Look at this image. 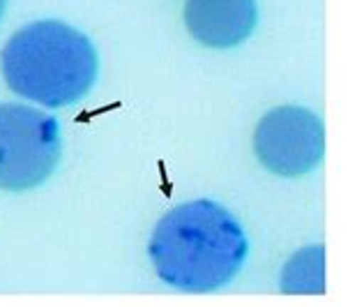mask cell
I'll use <instances>...</instances> for the list:
<instances>
[{
	"label": "cell",
	"instance_id": "1",
	"mask_svg": "<svg viewBox=\"0 0 364 307\" xmlns=\"http://www.w3.org/2000/svg\"><path fill=\"white\" fill-rule=\"evenodd\" d=\"M247 249L242 227L226 208L189 201L159 219L148 252L166 284L187 293H208L240 273Z\"/></svg>",
	"mask_w": 364,
	"mask_h": 307
},
{
	"label": "cell",
	"instance_id": "2",
	"mask_svg": "<svg viewBox=\"0 0 364 307\" xmlns=\"http://www.w3.org/2000/svg\"><path fill=\"white\" fill-rule=\"evenodd\" d=\"M0 67L12 93L58 109L88 95L97 79V51L76 28L46 19L9 37Z\"/></svg>",
	"mask_w": 364,
	"mask_h": 307
},
{
	"label": "cell",
	"instance_id": "3",
	"mask_svg": "<svg viewBox=\"0 0 364 307\" xmlns=\"http://www.w3.org/2000/svg\"><path fill=\"white\" fill-rule=\"evenodd\" d=\"M60 125L23 104H0V189L40 187L60 162Z\"/></svg>",
	"mask_w": 364,
	"mask_h": 307
},
{
	"label": "cell",
	"instance_id": "4",
	"mask_svg": "<svg viewBox=\"0 0 364 307\" xmlns=\"http://www.w3.org/2000/svg\"><path fill=\"white\" fill-rule=\"evenodd\" d=\"M258 162L277 176H304L325 155V130L316 113L300 107H279L265 113L254 132Z\"/></svg>",
	"mask_w": 364,
	"mask_h": 307
},
{
	"label": "cell",
	"instance_id": "5",
	"mask_svg": "<svg viewBox=\"0 0 364 307\" xmlns=\"http://www.w3.org/2000/svg\"><path fill=\"white\" fill-rule=\"evenodd\" d=\"M258 24L256 0H187L185 26L210 49L242 44Z\"/></svg>",
	"mask_w": 364,
	"mask_h": 307
},
{
	"label": "cell",
	"instance_id": "6",
	"mask_svg": "<svg viewBox=\"0 0 364 307\" xmlns=\"http://www.w3.org/2000/svg\"><path fill=\"white\" fill-rule=\"evenodd\" d=\"M279 289L284 293H325V247L309 245L295 252L282 268Z\"/></svg>",
	"mask_w": 364,
	"mask_h": 307
},
{
	"label": "cell",
	"instance_id": "7",
	"mask_svg": "<svg viewBox=\"0 0 364 307\" xmlns=\"http://www.w3.org/2000/svg\"><path fill=\"white\" fill-rule=\"evenodd\" d=\"M5 7H7V0H0V19L5 14Z\"/></svg>",
	"mask_w": 364,
	"mask_h": 307
}]
</instances>
